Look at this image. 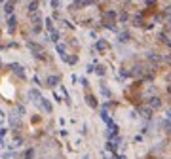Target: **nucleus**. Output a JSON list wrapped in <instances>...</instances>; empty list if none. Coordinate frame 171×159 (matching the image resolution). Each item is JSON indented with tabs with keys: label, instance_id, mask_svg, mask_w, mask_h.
<instances>
[{
	"label": "nucleus",
	"instance_id": "f257e3e1",
	"mask_svg": "<svg viewBox=\"0 0 171 159\" xmlns=\"http://www.w3.org/2000/svg\"><path fill=\"white\" fill-rule=\"evenodd\" d=\"M10 68H12V70H14V72L17 74L19 78H21V80H23V78H25V72H23L25 68H23L21 64H17V63H12V64H10Z\"/></svg>",
	"mask_w": 171,
	"mask_h": 159
},
{
	"label": "nucleus",
	"instance_id": "f03ea898",
	"mask_svg": "<svg viewBox=\"0 0 171 159\" xmlns=\"http://www.w3.org/2000/svg\"><path fill=\"white\" fill-rule=\"evenodd\" d=\"M146 102H148V106H150L152 110H156V108H160V106H162V100H160V97H150Z\"/></svg>",
	"mask_w": 171,
	"mask_h": 159
},
{
	"label": "nucleus",
	"instance_id": "7ed1b4c3",
	"mask_svg": "<svg viewBox=\"0 0 171 159\" xmlns=\"http://www.w3.org/2000/svg\"><path fill=\"white\" fill-rule=\"evenodd\" d=\"M29 97L34 100L36 104H38V102L42 100V95H40V91H38V89H31V91H29Z\"/></svg>",
	"mask_w": 171,
	"mask_h": 159
},
{
	"label": "nucleus",
	"instance_id": "20e7f679",
	"mask_svg": "<svg viewBox=\"0 0 171 159\" xmlns=\"http://www.w3.org/2000/svg\"><path fill=\"white\" fill-rule=\"evenodd\" d=\"M139 112H141V116L146 118V119L152 118V108H150V106H143V108H139Z\"/></svg>",
	"mask_w": 171,
	"mask_h": 159
},
{
	"label": "nucleus",
	"instance_id": "39448f33",
	"mask_svg": "<svg viewBox=\"0 0 171 159\" xmlns=\"http://www.w3.org/2000/svg\"><path fill=\"white\" fill-rule=\"evenodd\" d=\"M55 49H57V53L61 55V59L63 61H67L68 57H67V51H65V45L63 44H55Z\"/></svg>",
	"mask_w": 171,
	"mask_h": 159
},
{
	"label": "nucleus",
	"instance_id": "423d86ee",
	"mask_svg": "<svg viewBox=\"0 0 171 159\" xmlns=\"http://www.w3.org/2000/svg\"><path fill=\"white\" fill-rule=\"evenodd\" d=\"M15 25H17V19H15V15H10V17H8V30L14 32V30H15Z\"/></svg>",
	"mask_w": 171,
	"mask_h": 159
},
{
	"label": "nucleus",
	"instance_id": "0eeeda50",
	"mask_svg": "<svg viewBox=\"0 0 171 159\" xmlns=\"http://www.w3.org/2000/svg\"><path fill=\"white\" fill-rule=\"evenodd\" d=\"M86 102H88V106H91V108H97V99H95L93 95H86Z\"/></svg>",
	"mask_w": 171,
	"mask_h": 159
},
{
	"label": "nucleus",
	"instance_id": "6e6552de",
	"mask_svg": "<svg viewBox=\"0 0 171 159\" xmlns=\"http://www.w3.org/2000/svg\"><path fill=\"white\" fill-rule=\"evenodd\" d=\"M59 83V78L57 76H48V80H46V85L48 87H55Z\"/></svg>",
	"mask_w": 171,
	"mask_h": 159
},
{
	"label": "nucleus",
	"instance_id": "1a4fd4ad",
	"mask_svg": "<svg viewBox=\"0 0 171 159\" xmlns=\"http://www.w3.org/2000/svg\"><path fill=\"white\" fill-rule=\"evenodd\" d=\"M23 159H34V148H27L23 152Z\"/></svg>",
	"mask_w": 171,
	"mask_h": 159
},
{
	"label": "nucleus",
	"instance_id": "9d476101",
	"mask_svg": "<svg viewBox=\"0 0 171 159\" xmlns=\"http://www.w3.org/2000/svg\"><path fill=\"white\" fill-rule=\"evenodd\" d=\"M40 104H42V108H44V110H46L48 114L51 112V102H50L48 99H42V100H40Z\"/></svg>",
	"mask_w": 171,
	"mask_h": 159
},
{
	"label": "nucleus",
	"instance_id": "9b49d317",
	"mask_svg": "<svg viewBox=\"0 0 171 159\" xmlns=\"http://www.w3.org/2000/svg\"><path fill=\"white\" fill-rule=\"evenodd\" d=\"M4 12L8 15H14V2H6V6H4Z\"/></svg>",
	"mask_w": 171,
	"mask_h": 159
},
{
	"label": "nucleus",
	"instance_id": "f8f14e48",
	"mask_svg": "<svg viewBox=\"0 0 171 159\" xmlns=\"http://www.w3.org/2000/svg\"><path fill=\"white\" fill-rule=\"evenodd\" d=\"M105 19H108V21L116 19V12H114V9H107V12H105Z\"/></svg>",
	"mask_w": 171,
	"mask_h": 159
},
{
	"label": "nucleus",
	"instance_id": "ddd939ff",
	"mask_svg": "<svg viewBox=\"0 0 171 159\" xmlns=\"http://www.w3.org/2000/svg\"><path fill=\"white\" fill-rule=\"evenodd\" d=\"M95 47H97L99 51H103V49H108V44H107L105 40H99L97 44H95Z\"/></svg>",
	"mask_w": 171,
	"mask_h": 159
},
{
	"label": "nucleus",
	"instance_id": "4468645a",
	"mask_svg": "<svg viewBox=\"0 0 171 159\" xmlns=\"http://www.w3.org/2000/svg\"><path fill=\"white\" fill-rule=\"evenodd\" d=\"M34 12H38V2L32 0L31 4H29V14H34Z\"/></svg>",
	"mask_w": 171,
	"mask_h": 159
},
{
	"label": "nucleus",
	"instance_id": "2eb2a0df",
	"mask_svg": "<svg viewBox=\"0 0 171 159\" xmlns=\"http://www.w3.org/2000/svg\"><path fill=\"white\" fill-rule=\"evenodd\" d=\"M101 95H103L105 99H110V89H108L107 85H101Z\"/></svg>",
	"mask_w": 171,
	"mask_h": 159
},
{
	"label": "nucleus",
	"instance_id": "dca6fc26",
	"mask_svg": "<svg viewBox=\"0 0 171 159\" xmlns=\"http://www.w3.org/2000/svg\"><path fill=\"white\" fill-rule=\"evenodd\" d=\"M127 19H129V14H127V12H122V14L118 15V21H120V23H126Z\"/></svg>",
	"mask_w": 171,
	"mask_h": 159
},
{
	"label": "nucleus",
	"instance_id": "f3484780",
	"mask_svg": "<svg viewBox=\"0 0 171 159\" xmlns=\"http://www.w3.org/2000/svg\"><path fill=\"white\" fill-rule=\"evenodd\" d=\"M50 38H51V42L59 44V32H57V30H51V32H50Z\"/></svg>",
	"mask_w": 171,
	"mask_h": 159
},
{
	"label": "nucleus",
	"instance_id": "a211bd4d",
	"mask_svg": "<svg viewBox=\"0 0 171 159\" xmlns=\"http://www.w3.org/2000/svg\"><path fill=\"white\" fill-rule=\"evenodd\" d=\"M118 40H120V42H127V40H129V32H120Z\"/></svg>",
	"mask_w": 171,
	"mask_h": 159
},
{
	"label": "nucleus",
	"instance_id": "6ab92c4d",
	"mask_svg": "<svg viewBox=\"0 0 171 159\" xmlns=\"http://www.w3.org/2000/svg\"><path fill=\"white\" fill-rule=\"evenodd\" d=\"M133 23H135V27H143V17H141V15H135V17H133Z\"/></svg>",
	"mask_w": 171,
	"mask_h": 159
},
{
	"label": "nucleus",
	"instance_id": "aec40b11",
	"mask_svg": "<svg viewBox=\"0 0 171 159\" xmlns=\"http://www.w3.org/2000/svg\"><path fill=\"white\" fill-rule=\"evenodd\" d=\"M95 74H97V76H105V66H101V64H99V66L95 68Z\"/></svg>",
	"mask_w": 171,
	"mask_h": 159
},
{
	"label": "nucleus",
	"instance_id": "412c9836",
	"mask_svg": "<svg viewBox=\"0 0 171 159\" xmlns=\"http://www.w3.org/2000/svg\"><path fill=\"white\" fill-rule=\"evenodd\" d=\"M46 28H48V30H53V23H51V19L50 17H48V19H46Z\"/></svg>",
	"mask_w": 171,
	"mask_h": 159
},
{
	"label": "nucleus",
	"instance_id": "4be33fe9",
	"mask_svg": "<svg viewBox=\"0 0 171 159\" xmlns=\"http://www.w3.org/2000/svg\"><path fill=\"white\" fill-rule=\"evenodd\" d=\"M10 123H12V127H19V119L17 118H10Z\"/></svg>",
	"mask_w": 171,
	"mask_h": 159
},
{
	"label": "nucleus",
	"instance_id": "5701e85b",
	"mask_svg": "<svg viewBox=\"0 0 171 159\" xmlns=\"http://www.w3.org/2000/svg\"><path fill=\"white\" fill-rule=\"evenodd\" d=\"M15 110H17V114H19V116H25V106H21V104H19Z\"/></svg>",
	"mask_w": 171,
	"mask_h": 159
},
{
	"label": "nucleus",
	"instance_id": "b1692460",
	"mask_svg": "<svg viewBox=\"0 0 171 159\" xmlns=\"http://www.w3.org/2000/svg\"><path fill=\"white\" fill-rule=\"evenodd\" d=\"M59 6H61L59 0H51V8H59Z\"/></svg>",
	"mask_w": 171,
	"mask_h": 159
},
{
	"label": "nucleus",
	"instance_id": "393cba45",
	"mask_svg": "<svg viewBox=\"0 0 171 159\" xmlns=\"http://www.w3.org/2000/svg\"><path fill=\"white\" fill-rule=\"evenodd\" d=\"M163 127H166V129H167V131H169V133H171V121H163Z\"/></svg>",
	"mask_w": 171,
	"mask_h": 159
},
{
	"label": "nucleus",
	"instance_id": "a878e982",
	"mask_svg": "<svg viewBox=\"0 0 171 159\" xmlns=\"http://www.w3.org/2000/svg\"><path fill=\"white\" fill-rule=\"evenodd\" d=\"M114 159H127V157L124 154H116V155H114Z\"/></svg>",
	"mask_w": 171,
	"mask_h": 159
},
{
	"label": "nucleus",
	"instance_id": "bb28decb",
	"mask_svg": "<svg viewBox=\"0 0 171 159\" xmlns=\"http://www.w3.org/2000/svg\"><path fill=\"white\" fill-rule=\"evenodd\" d=\"M86 72H95V66L93 64H88V70H86Z\"/></svg>",
	"mask_w": 171,
	"mask_h": 159
},
{
	"label": "nucleus",
	"instance_id": "cd10ccee",
	"mask_svg": "<svg viewBox=\"0 0 171 159\" xmlns=\"http://www.w3.org/2000/svg\"><path fill=\"white\" fill-rule=\"evenodd\" d=\"M144 2H146V6H154V2H156V0H144Z\"/></svg>",
	"mask_w": 171,
	"mask_h": 159
},
{
	"label": "nucleus",
	"instance_id": "c85d7f7f",
	"mask_svg": "<svg viewBox=\"0 0 171 159\" xmlns=\"http://www.w3.org/2000/svg\"><path fill=\"white\" fill-rule=\"evenodd\" d=\"M167 116H169V119H171V108H169V110H167Z\"/></svg>",
	"mask_w": 171,
	"mask_h": 159
},
{
	"label": "nucleus",
	"instance_id": "c756f323",
	"mask_svg": "<svg viewBox=\"0 0 171 159\" xmlns=\"http://www.w3.org/2000/svg\"><path fill=\"white\" fill-rule=\"evenodd\" d=\"M103 159H110V157H108V155H107V154H103Z\"/></svg>",
	"mask_w": 171,
	"mask_h": 159
},
{
	"label": "nucleus",
	"instance_id": "7c9ffc66",
	"mask_svg": "<svg viewBox=\"0 0 171 159\" xmlns=\"http://www.w3.org/2000/svg\"><path fill=\"white\" fill-rule=\"evenodd\" d=\"M84 159H90V157H88V155H86V157H84Z\"/></svg>",
	"mask_w": 171,
	"mask_h": 159
},
{
	"label": "nucleus",
	"instance_id": "2f4dec72",
	"mask_svg": "<svg viewBox=\"0 0 171 159\" xmlns=\"http://www.w3.org/2000/svg\"><path fill=\"white\" fill-rule=\"evenodd\" d=\"M169 82H171V74H169Z\"/></svg>",
	"mask_w": 171,
	"mask_h": 159
},
{
	"label": "nucleus",
	"instance_id": "473e14b6",
	"mask_svg": "<svg viewBox=\"0 0 171 159\" xmlns=\"http://www.w3.org/2000/svg\"><path fill=\"white\" fill-rule=\"evenodd\" d=\"M0 2H4V0H0Z\"/></svg>",
	"mask_w": 171,
	"mask_h": 159
}]
</instances>
